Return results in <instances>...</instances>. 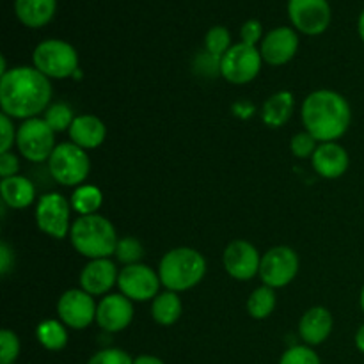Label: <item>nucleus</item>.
I'll list each match as a JSON object with an SVG mask.
<instances>
[{
    "instance_id": "f257e3e1",
    "label": "nucleus",
    "mask_w": 364,
    "mask_h": 364,
    "mask_svg": "<svg viewBox=\"0 0 364 364\" xmlns=\"http://www.w3.org/2000/svg\"><path fill=\"white\" fill-rule=\"evenodd\" d=\"M52 84L36 68L18 66L0 78V107L14 119H32L48 109Z\"/></svg>"
},
{
    "instance_id": "f03ea898",
    "label": "nucleus",
    "mask_w": 364,
    "mask_h": 364,
    "mask_svg": "<svg viewBox=\"0 0 364 364\" xmlns=\"http://www.w3.org/2000/svg\"><path fill=\"white\" fill-rule=\"evenodd\" d=\"M350 105L341 95L327 89L311 92L302 103V123L316 141L333 142L350 127Z\"/></svg>"
},
{
    "instance_id": "7ed1b4c3",
    "label": "nucleus",
    "mask_w": 364,
    "mask_h": 364,
    "mask_svg": "<svg viewBox=\"0 0 364 364\" xmlns=\"http://www.w3.org/2000/svg\"><path fill=\"white\" fill-rule=\"evenodd\" d=\"M70 238L75 251L89 259H102L116 255L119 242L112 223L98 213L78 217L71 226Z\"/></svg>"
},
{
    "instance_id": "20e7f679",
    "label": "nucleus",
    "mask_w": 364,
    "mask_h": 364,
    "mask_svg": "<svg viewBox=\"0 0 364 364\" xmlns=\"http://www.w3.org/2000/svg\"><path fill=\"white\" fill-rule=\"evenodd\" d=\"M206 274V259L196 249L178 247L160 259V283L169 291H187L201 283Z\"/></svg>"
},
{
    "instance_id": "39448f33",
    "label": "nucleus",
    "mask_w": 364,
    "mask_h": 364,
    "mask_svg": "<svg viewBox=\"0 0 364 364\" xmlns=\"http://www.w3.org/2000/svg\"><path fill=\"white\" fill-rule=\"evenodd\" d=\"M34 68L48 78H68L77 75L78 53L63 39H46L32 53Z\"/></svg>"
},
{
    "instance_id": "423d86ee",
    "label": "nucleus",
    "mask_w": 364,
    "mask_h": 364,
    "mask_svg": "<svg viewBox=\"0 0 364 364\" xmlns=\"http://www.w3.org/2000/svg\"><path fill=\"white\" fill-rule=\"evenodd\" d=\"M91 162L85 155V149L78 148L73 142L57 144L52 156L48 159V171L57 183L64 187H80L89 176Z\"/></svg>"
},
{
    "instance_id": "0eeeda50",
    "label": "nucleus",
    "mask_w": 364,
    "mask_h": 364,
    "mask_svg": "<svg viewBox=\"0 0 364 364\" xmlns=\"http://www.w3.org/2000/svg\"><path fill=\"white\" fill-rule=\"evenodd\" d=\"M18 151L31 162H45L55 149V132L45 119L32 117L23 121L16 130Z\"/></svg>"
},
{
    "instance_id": "6e6552de",
    "label": "nucleus",
    "mask_w": 364,
    "mask_h": 364,
    "mask_svg": "<svg viewBox=\"0 0 364 364\" xmlns=\"http://www.w3.org/2000/svg\"><path fill=\"white\" fill-rule=\"evenodd\" d=\"M262 53L256 46L238 43L233 45L220 59V75L235 85L249 84L262 70Z\"/></svg>"
},
{
    "instance_id": "1a4fd4ad",
    "label": "nucleus",
    "mask_w": 364,
    "mask_h": 364,
    "mask_svg": "<svg viewBox=\"0 0 364 364\" xmlns=\"http://www.w3.org/2000/svg\"><path fill=\"white\" fill-rule=\"evenodd\" d=\"M299 272L297 252L287 245H277L262 256L259 277L270 288H283L295 279Z\"/></svg>"
},
{
    "instance_id": "9d476101",
    "label": "nucleus",
    "mask_w": 364,
    "mask_h": 364,
    "mask_svg": "<svg viewBox=\"0 0 364 364\" xmlns=\"http://www.w3.org/2000/svg\"><path fill=\"white\" fill-rule=\"evenodd\" d=\"M36 223L38 228L48 237L66 238L71 231L70 228V203L64 196L50 192L39 198L36 208Z\"/></svg>"
},
{
    "instance_id": "9b49d317",
    "label": "nucleus",
    "mask_w": 364,
    "mask_h": 364,
    "mask_svg": "<svg viewBox=\"0 0 364 364\" xmlns=\"http://www.w3.org/2000/svg\"><path fill=\"white\" fill-rule=\"evenodd\" d=\"M288 14L299 32L318 36L331 23V6L327 0H288Z\"/></svg>"
},
{
    "instance_id": "f8f14e48",
    "label": "nucleus",
    "mask_w": 364,
    "mask_h": 364,
    "mask_svg": "<svg viewBox=\"0 0 364 364\" xmlns=\"http://www.w3.org/2000/svg\"><path fill=\"white\" fill-rule=\"evenodd\" d=\"M96 309L98 304L95 302L92 295L80 290H68L60 295L57 302V315L64 326L71 329H85L96 320Z\"/></svg>"
},
{
    "instance_id": "ddd939ff",
    "label": "nucleus",
    "mask_w": 364,
    "mask_h": 364,
    "mask_svg": "<svg viewBox=\"0 0 364 364\" xmlns=\"http://www.w3.org/2000/svg\"><path fill=\"white\" fill-rule=\"evenodd\" d=\"M160 284L159 274L142 263L127 265L117 277L121 294L130 301H155Z\"/></svg>"
},
{
    "instance_id": "4468645a",
    "label": "nucleus",
    "mask_w": 364,
    "mask_h": 364,
    "mask_svg": "<svg viewBox=\"0 0 364 364\" xmlns=\"http://www.w3.org/2000/svg\"><path fill=\"white\" fill-rule=\"evenodd\" d=\"M224 269L233 279L249 281L259 274L262 258L259 252L251 242L247 240H233L223 255Z\"/></svg>"
},
{
    "instance_id": "2eb2a0df",
    "label": "nucleus",
    "mask_w": 364,
    "mask_h": 364,
    "mask_svg": "<svg viewBox=\"0 0 364 364\" xmlns=\"http://www.w3.org/2000/svg\"><path fill=\"white\" fill-rule=\"evenodd\" d=\"M134 318V306L123 294L107 295L96 309V323L107 333H119L127 329Z\"/></svg>"
},
{
    "instance_id": "dca6fc26",
    "label": "nucleus",
    "mask_w": 364,
    "mask_h": 364,
    "mask_svg": "<svg viewBox=\"0 0 364 364\" xmlns=\"http://www.w3.org/2000/svg\"><path fill=\"white\" fill-rule=\"evenodd\" d=\"M299 50V36L290 27H277L270 31L262 41L263 60L270 66H283L290 63Z\"/></svg>"
},
{
    "instance_id": "f3484780",
    "label": "nucleus",
    "mask_w": 364,
    "mask_h": 364,
    "mask_svg": "<svg viewBox=\"0 0 364 364\" xmlns=\"http://www.w3.org/2000/svg\"><path fill=\"white\" fill-rule=\"evenodd\" d=\"M116 265L109 258L91 259L80 272V288L89 295H105L117 283Z\"/></svg>"
},
{
    "instance_id": "a211bd4d",
    "label": "nucleus",
    "mask_w": 364,
    "mask_h": 364,
    "mask_svg": "<svg viewBox=\"0 0 364 364\" xmlns=\"http://www.w3.org/2000/svg\"><path fill=\"white\" fill-rule=\"evenodd\" d=\"M311 160L316 173L327 180L343 176L348 169V162H350L347 149L336 142H322L315 149Z\"/></svg>"
},
{
    "instance_id": "6ab92c4d",
    "label": "nucleus",
    "mask_w": 364,
    "mask_h": 364,
    "mask_svg": "<svg viewBox=\"0 0 364 364\" xmlns=\"http://www.w3.org/2000/svg\"><path fill=\"white\" fill-rule=\"evenodd\" d=\"M333 331V315L322 306L308 309L299 323V334L308 347H316L329 338Z\"/></svg>"
},
{
    "instance_id": "aec40b11",
    "label": "nucleus",
    "mask_w": 364,
    "mask_h": 364,
    "mask_svg": "<svg viewBox=\"0 0 364 364\" xmlns=\"http://www.w3.org/2000/svg\"><path fill=\"white\" fill-rule=\"evenodd\" d=\"M70 139L82 149H95L103 144L107 137V128L100 117L85 114L77 116L70 127Z\"/></svg>"
},
{
    "instance_id": "412c9836",
    "label": "nucleus",
    "mask_w": 364,
    "mask_h": 364,
    "mask_svg": "<svg viewBox=\"0 0 364 364\" xmlns=\"http://www.w3.org/2000/svg\"><path fill=\"white\" fill-rule=\"evenodd\" d=\"M55 11L57 0H14V13L25 27H45L55 16Z\"/></svg>"
},
{
    "instance_id": "4be33fe9",
    "label": "nucleus",
    "mask_w": 364,
    "mask_h": 364,
    "mask_svg": "<svg viewBox=\"0 0 364 364\" xmlns=\"http://www.w3.org/2000/svg\"><path fill=\"white\" fill-rule=\"evenodd\" d=\"M0 194H2L4 205L14 210H23L34 203L36 188L27 178L16 174V176L4 178L0 183Z\"/></svg>"
},
{
    "instance_id": "5701e85b",
    "label": "nucleus",
    "mask_w": 364,
    "mask_h": 364,
    "mask_svg": "<svg viewBox=\"0 0 364 364\" xmlns=\"http://www.w3.org/2000/svg\"><path fill=\"white\" fill-rule=\"evenodd\" d=\"M295 109L294 95L288 91H279L270 96L262 110L263 123L270 128H279L291 117Z\"/></svg>"
},
{
    "instance_id": "b1692460",
    "label": "nucleus",
    "mask_w": 364,
    "mask_h": 364,
    "mask_svg": "<svg viewBox=\"0 0 364 364\" xmlns=\"http://www.w3.org/2000/svg\"><path fill=\"white\" fill-rule=\"evenodd\" d=\"M181 311H183V304H181V299L178 297L176 291H169L166 294L156 295L155 301L151 306V315L153 320L160 326H173L180 320Z\"/></svg>"
},
{
    "instance_id": "393cba45",
    "label": "nucleus",
    "mask_w": 364,
    "mask_h": 364,
    "mask_svg": "<svg viewBox=\"0 0 364 364\" xmlns=\"http://www.w3.org/2000/svg\"><path fill=\"white\" fill-rule=\"evenodd\" d=\"M36 336L46 350H63L68 343V331L59 320H45V322L39 323Z\"/></svg>"
},
{
    "instance_id": "a878e982",
    "label": "nucleus",
    "mask_w": 364,
    "mask_h": 364,
    "mask_svg": "<svg viewBox=\"0 0 364 364\" xmlns=\"http://www.w3.org/2000/svg\"><path fill=\"white\" fill-rule=\"evenodd\" d=\"M103 203L102 191L92 185H80L71 196V206L80 215H95Z\"/></svg>"
},
{
    "instance_id": "bb28decb",
    "label": "nucleus",
    "mask_w": 364,
    "mask_h": 364,
    "mask_svg": "<svg viewBox=\"0 0 364 364\" xmlns=\"http://www.w3.org/2000/svg\"><path fill=\"white\" fill-rule=\"evenodd\" d=\"M276 308V294H274V288L270 287H259L249 295L247 301V311L252 318L263 320L267 316H270V313Z\"/></svg>"
},
{
    "instance_id": "cd10ccee",
    "label": "nucleus",
    "mask_w": 364,
    "mask_h": 364,
    "mask_svg": "<svg viewBox=\"0 0 364 364\" xmlns=\"http://www.w3.org/2000/svg\"><path fill=\"white\" fill-rule=\"evenodd\" d=\"M205 46L210 55H213L219 60L223 59L224 53L231 48V36L228 32V28L223 27V25H217V27L210 28L206 32Z\"/></svg>"
},
{
    "instance_id": "c85d7f7f",
    "label": "nucleus",
    "mask_w": 364,
    "mask_h": 364,
    "mask_svg": "<svg viewBox=\"0 0 364 364\" xmlns=\"http://www.w3.org/2000/svg\"><path fill=\"white\" fill-rule=\"evenodd\" d=\"M43 119L46 121V124L53 132H64L70 130L71 123L75 121V116L71 107H68L66 103H53V105H50L45 110V117Z\"/></svg>"
},
{
    "instance_id": "c756f323",
    "label": "nucleus",
    "mask_w": 364,
    "mask_h": 364,
    "mask_svg": "<svg viewBox=\"0 0 364 364\" xmlns=\"http://www.w3.org/2000/svg\"><path fill=\"white\" fill-rule=\"evenodd\" d=\"M142 252H144V249H142L141 242L137 238L127 237L117 242L116 256L124 265H135V263H139V259L142 258Z\"/></svg>"
},
{
    "instance_id": "7c9ffc66",
    "label": "nucleus",
    "mask_w": 364,
    "mask_h": 364,
    "mask_svg": "<svg viewBox=\"0 0 364 364\" xmlns=\"http://www.w3.org/2000/svg\"><path fill=\"white\" fill-rule=\"evenodd\" d=\"M279 364H322L318 354L308 345H297L291 347L281 355Z\"/></svg>"
},
{
    "instance_id": "2f4dec72",
    "label": "nucleus",
    "mask_w": 364,
    "mask_h": 364,
    "mask_svg": "<svg viewBox=\"0 0 364 364\" xmlns=\"http://www.w3.org/2000/svg\"><path fill=\"white\" fill-rule=\"evenodd\" d=\"M20 355V340L9 329L0 333V364H13Z\"/></svg>"
},
{
    "instance_id": "473e14b6",
    "label": "nucleus",
    "mask_w": 364,
    "mask_h": 364,
    "mask_svg": "<svg viewBox=\"0 0 364 364\" xmlns=\"http://www.w3.org/2000/svg\"><path fill=\"white\" fill-rule=\"evenodd\" d=\"M316 149V139L313 137L308 132H301V134H295L291 139V153H294L297 159H308L313 156Z\"/></svg>"
},
{
    "instance_id": "72a5a7b5",
    "label": "nucleus",
    "mask_w": 364,
    "mask_h": 364,
    "mask_svg": "<svg viewBox=\"0 0 364 364\" xmlns=\"http://www.w3.org/2000/svg\"><path fill=\"white\" fill-rule=\"evenodd\" d=\"M87 364H134V359L121 348H105L96 352Z\"/></svg>"
},
{
    "instance_id": "f704fd0d",
    "label": "nucleus",
    "mask_w": 364,
    "mask_h": 364,
    "mask_svg": "<svg viewBox=\"0 0 364 364\" xmlns=\"http://www.w3.org/2000/svg\"><path fill=\"white\" fill-rule=\"evenodd\" d=\"M0 132H2V141H0V153H9L16 142V134H14V127L11 123V117L2 112L0 116Z\"/></svg>"
},
{
    "instance_id": "c9c22d12",
    "label": "nucleus",
    "mask_w": 364,
    "mask_h": 364,
    "mask_svg": "<svg viewBox=\"0 0 364 364\" xmlns=\"http://www.w3.org/2000/svg\"><path fill=\"white\" fill-rule=\"evenodd\" d=\"M262 34H263V27L258 20H247L244 25H242L240 38H242V43H245V45L256 46V43L262 39Z\"/></svg>"
},
{
    "instance_id": "e433bc0d",
    "label": "nucleus",
    "mask_w": 364,
    "mask_h": 364,
    "mask_svg": "<svg viewBox=\"0 0 364 364\" xmlns=\"http://www.w3.org/2000/svg\"><path fill=\"white\" fill-rule=\"evenodd\" d=\"M18 159L13 155V153H0V176L4 178H11V176H16L18 173Z\"/></svg>"
},
{
    "instance_id": "4c0bfd02",
    "label": "nucleus",
    "mask_w": 364,
    "mask_h": 364,
    "mask_svg": "<svg viewBox=\"0 0 364 364\" xmlns=\"http://www.w3.org/2000/svg\"><path fill=\"white\" fill-rule=\"evenodd\" d=\"M11 265H13V251H11L6 242H2L0 244V272H2V276L9 274Z\"/></svg>"
},
{
    "instance_id": "58836bf2",
    "label": "nucleus",
    "mask_w": 364,
    "mask_h": 364,
    "mask_svg": "<svg viewBox=\"0 0 364 364\" xmlns=\"http://www.w3.org/2000/svg\"><path fill=\"white\" fill-rule=\"evenodd\" d=\"M134 364H164V361L155 355H139L137 359H134Z\"/></svg>"
},
{
    "instance_id": "ea45409f",
    "label": "nucleus",
    "mask_w": 364,
    "mask_h": 364,
    "mask_svg": "<svg viewBox=\"0 0 364 364\" xmlns=\"http://www.w3.org/2000/svg\"><path fill=\"white\" fill-rule=\"evenodd\" d=\"M355 347H358L359 352H363L364 354V323L359 327L358 333H355Z\"/></svg>"
},
{
    "instance_id": "a19ab883",
    "label": "nucleus",
    "mask_w": 364,
    "mask_h": 364,
    "mask_svg": "<svg viewBox=\"0 0 364 364\" xmlns=\"http://www.w3.org/2000/svg\"><path fill=\"white\" fill-rule=\"evenodd\" d=\"M358 31H359V36H361V39H363V43H364V11L361 13V16H359Z\"/></svg>"
},
{
    "instance_id": "79ce46f5",
    "label": "nucleus",
    "mask_w": 364,
    "mask_h": 364,
    "mask_svg": "<svg viewBox=\"0 0 364 364\" xmlns=\"http://www.w3.org/2000/svg\"><path fill=\"white\" fill-rule=\"evenodd\" d=\"M361 308H363V311H364V287H363V290H361Z\"/></svg>"
}]
</instances>
